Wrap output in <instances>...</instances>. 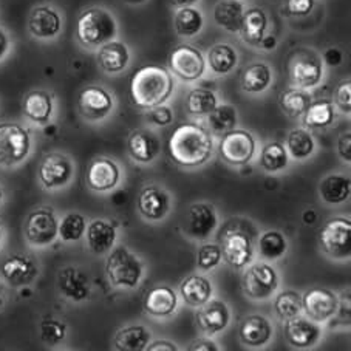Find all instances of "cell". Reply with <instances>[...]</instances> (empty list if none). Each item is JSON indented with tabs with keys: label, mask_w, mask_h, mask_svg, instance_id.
I'll return each mask as SVG.
<instances>
[{
	"label": "cell",
	"mask_w": 351,
	"mask_h": 351,
	"mask_svg": "<svg viewBox=\"0 0 351 351\" xmlns=\"http://www.w3.org/2000/svg\"><path fill=\"white\" fill-rule=\"evenodd\" d=\"M167 150L175 165L198 167L210 160L214 154V139L210 132L197 123L177 125L167 141Z\"/></svg>",
	"instance_id": "1"
},
{
	"label": "cell",
	"mask_w": 351,
	"mask_h": 351,
	"mask_svg": "<svg viewBox=\"0 0 351 351\" xmlns=\"http://www.w3.org/2000/svg\"><path fill=\"white\" fill-rule=\"evenodd\" d=\"M175 81L171 71L161 65H144L130 80L132 102L141 110L165 104L171 98Z\"/></svg>",
	"instance_id": "2"
},
{
	"label": "cell",
	"mask_w": 351,
	"mask_h": 351,
	"mask_svg": "<svg viewBox=\"0 0 351 351\" xmlns=\"http://www.w3.org/2000/svg\"><path fill=\"white\" fill-rule=\"evenodd\" d=\"M118 25L110 11L88 8L82 11L76 23V38L84 47L98 48L117 38Z\"/></svg>",
	"instance_id": "3"
},
{
	"label": "cell",
	"mask_w": 351,
	"mask_h": 351,
	"mask_svg": "<svg viewBox=\"0 0 351 351\" xmlns=\"http://www.w3.org/2000/svg\"><path fill=\"white\" fill-rule=\"evenodd\" d=\"M143 263L125 246H118L106 262V274L113 287L133 289L143 277Z\"/></svg>",
	"instance_id": "4"
},
{
	"label": "cell",
	"mask_w": 351,
	"mask_h": 351,
	"mask_svg": "<svg viewBox=\"0 0 351 351\" xmlns=\"http://www.w3.org/2000/svg\"><path fill=\"white\" fill-rule=\"evenodd\" d=\"M32 150V138L27 129L17 123L0 124V166L21 165Z\"/></svg>",
	"instance_id": "5"
},
{
	"label": "cell",
	"mask_w": 351,
	"mask_h": 351,
	"mask_svg": "<svg viewBox=\"0 0 351 351\" xmlns=\"http://www.w3.org/2000/svg\"><path fill=\"white\" fill-rule=\"evenodd\" d=\"M351 240V221L345 217H335L320 229L319 243L322 251L331 258H348Z\"/></svg>",
	"instance_id": "6"
},
{
	"label": "cell",
	"mask_w": 351,
	"mask_h": 351,
	"mask_svg": "<svg viewBox=\"0 0 351 351\" xmlns=\"http://www.w3.org/2000/svg\"><path fill=\"white\" fill-rule=\"evenodd\" d=\"M278 276L271 265L256 263L250 266L241 278V289L252 300H266L276 293Z\"/></svg>",
	"instance_id": "7"
},
{
	"label": "cell",
	"mask_w": 351,
	"mask_h": 351,
	"mask_svg": "<svg viewBox=\"0 0 351 351\" xmlns=\"http://www.w3.org/2000/svg\"><path fill=\"white\" fill-rule=\"evenodd\" d=\"M220 155L228 165H247L256 155V139L247 130L232 129L223 133L220 141Z\"/></svg>",
	"instance_id": "8"
},
{
	"label": "cell",
	"mask_w": 351,
	"mask_h": 351,
	"mask_svg": "<svg viewBox=\"0 0 351 351\" xmlns=\"http://www.w3.org/2000/svg\"><path fill=\"white\" fill-rule=\"evenodd\" d=\"M169 66H171L172 73L178 76L180 80L192 82L204 75L206 59L198 48L183 44L172 50L171 56H169Z\"/></svg>",
	"instance_id": "9"
},
{
	"label": "cell",
	"mask_w": 351,
	"mask_h": 351,
	"mask_svg": "<svg viewBox=\"0 0 351 351\" xmlns=\"http://www.w3.org/2000/svg\"><path fill=\"white\" fill-rule=\"evenodd\" d=\"M59 223L50 208L33 210L25 221V237L34 246L51 245L58 237Z\"/></svg>",
	"instance_id": "10"
},
{
	"label": "cell",
	"mask_w": 351,
	"mask_h": 351,
	"mask_svg": "<svg viewBox=\"0 0 351 351\" xmlns=\"http://www.w3.org/2000/svg\"><path fill=\"white\" fill-rule=\"evenodd\" d=\"M75 166L69 156L62 154H48L39 165V180L45 189H59L73 178Z\"/></svg>",
	"instance_id": "11"
},
{
	"label": "cell",
	"mask_w": 351,
	"mask_h": 351,
	"mask_svg": "<svg viewBox=\"0 0 351 351\" xmlns=\"http://www.w3.org/2000/svg\"><path fill=\"white\" fill-rule=\"evenodd\" d=\"M339 310L337 295L326 288H311L302 295V311L314 322L330 320Z\"/></svg>",
	"instance_id": "12"
},
{
	"label": "cell",
	"mask_w": 351,
	"mask_h": 351,
	"mask_svg": "<svg viewBox=\"0 0 351 351\" xmlns=\"http://www.w3.org/2000/svg\"><path fill=\"white\" fill-rule=\"evenodd\" d=\"M221 258L235 269L246 268L252 262L254 247L251 237L243 231H228L221 239Z\"/></svg>",
	"instance_id": "13"
},
{
	"label": "cell",
	"mask_w": 351,
	"mask_h": 351,
	"mask_svg": "<svg viewBox=\"0 0 351 351\" xmlns=\"http://www.w3.org/2000/svg\"><path fill=\"white\" fill-rule=\"evenodd\" d=\"M114 106L113 96L104 87L88 86L80 93L77 108L87 121H101L112 113Z\"/></svg>",
	"instance_id": "14"
},
{
	"label": "cell",
	"mask_w": 351,
	"mask_h": 351,
	"mask_svg": "<svg viewBox=\"0 0 351 351\" xmlns=\"http://www.w3.org/2000/svg\"><path fill=\"white\" fill-rule=\"evenodd\" d=\"M171 195L156 184L144 187L136 202L139 214L149 221H161L171 210Z\"/></svg>",
	"instance_id": "15"
},
{
	"label": "cell",
	"mask_w": 351,
	"mask_h": 351,
	"mask_svg": "<svg viewBox=\"0 0 351 351\" xmlns=\"http://www.w3.org/2000/svg\"><path fill=\"white\" fill-rule=\"evenodd\" d=\"M87 186L95 192H108L118 186L121 180V169L110 158L98 156L92 160L86 173Z\"/></svg>",
	"instance_id": "16"
},
{
	"label": "cell",
	"mask_w": 351,
	"mask_h": 351,
	"mask_svg": "<svg viewBox=\"0 0 351 351\" xmlns=\"http://www.w3.org/2000/svg\"><path fill=\"white\" fill-rule=\"evenodd\" d=\"M0 274L10 287L21 288L29 285L38 277V266L29 257L14 254L5 258L0 265Z\"/></svg>",
	"instance_id": "17"
},
{
	"label": "cell",
	"mask_w": 351,
	"mask_h": 351,
	"mask_svg": "<svg viewBox=\"0 0 351 351\" xmlns=\"http://www.w3.org/2000/svg\"><path fill=\"white\" fill-rule=\"evenodd\" d=\"M127 150L133 161L139 165H150L161 152V143L154 132L147 129L133 130L127 139Z\"/></svg>",
	"instance_id": "18"
},
{
	"label": "cell",
	"mask_w": 351,
	"mask_h": 351,
	"mask_svg": "<svg viewBox=\"0 0 351 351\" xmlns=\"http://www.w3.org/2000/svg\"><path fill=\"white\" fill-rule=\"evenodd\" d=\"M283 328H285L287 341L295 348L314 347L322 336V328L319 324L308 317H300V314L287 319Z\"/></svg>",
	"instance_id": "19"
},
{
	"label": "cell",
	"mask_w": 351,
	"mask_h": 351,
	"mask_svg": "<svg viewBox=\"0 0 351 351\" xmlns=\"http://www.w3.org/2000/svg\"><path fill=\"white\" fill-rule=\"evenodd\" d=\"M217 225H219V219H217L213 204L195 203L191 206L189 214H187L186 231L192 239L206 240L215 231Z\"/></svg>",
	"instance_id": "20"
},
{
	"label": "cell",
	"mask_w": 351,
	"mask_h": 351,
	"mask_svg": "<svg viewBox=\"0 0 351 351\" xmlns=\"http://www.w3.org/2000/svg\"><path fill=\"white\" fill-rule=\"evenodd\" d=\"M231 320L229 308L221 300H208L197 311V324L204 335L214 336L223 331Z\"/></svg>",
	"instance_id": "21"
},
{
	"label": "cell",
	"mask_w": 351,
	"mask_h": 351,
	"mask_svg": "<svg viewBox=\"0 0 351 351\" xmlns=\"http://www.w3.org/2000/svg\"><path fill=\"white\" fill-rule=\"evenodd\" d=\"M58 288L64 298L82 302L90 298V280L76 266H65L58 276Z\"/></svg>",
	"instance_id": "22"
},
{
	"label": "cell",
	"mask_w": 351,
	"mask_h": 351,
	"mask_svg": "<svg viewBox=\"0 0 351 351\" xmlns=\"http://www.w3.org/2000/svg\"><path fill=\"white\" fill-rule=\"evenodd\" d=\"M28 29L38 39H53L62 29V19L56 10L36 7L28 19Z\"/></svg>",
	"instance_id": "23"
},
{
	"label": "cell",
	"mask_w": 351,
	"mask_h": 351,
	"mask_svg": "<svg viewBox=\"0 0 351 351\" xmlns=\"http://www.w3.org/2000/svg\"><path fill=\"white\" fill-rule=\"evenodd\" d=\"M240 341L246 347L260 348L268 343L272 337V325L260 314H252L243 319L239 330Z\"/></svg>",
	"instance_id": "24"
},
{
	"label": "cell",
	"mask_w": 351,
	"mask_h": 351,
	"mask_svg": "<svg viewBox=\"0 0 351 351\" xmlns=\"http://www.w3.org/2000/svg\"><path fill=\"white\" fill-rule=\"evenodd\" d=\"M178 305V298L171 287L160 285L150 289L144 299V310L150 316L167 317L175 313Z\"/></svg>",
	"instance_id": "25"
},
{
	"label": "cell",
	"mask_w": 351,
	"mask_h": 351,
	"mask_svg": "<svg viewBox=\"0 0 351 351\" xmlns=\"http://www.w3.org/2000/svg\"><path fill=\"white\" fill-rule=\"evenodd\" d=\"M87 245L95 254H106L113 247L117 241V228L107 220L96 219L86 228Z\"/></svg>",
	"instance_id": "26"
},
{
	"label": "cell",
	"mask_w": 351,
	"mask_h": 351,
	"mask_svg": "<svg viewBox=\"0 0 351 351\" xmlns=\"http://www.w3.org/2000/svg\"><path fill=\"white\" fill-rule=\"evenodd\" d=\"M130 60V53L123 42L110 40L99 47L98 64L106 73L117 75L127 69Z\"/></svg>",
	"instance_id": "27"
},
{
	"label": "cell",
	"mask_w": 351,
	"mask_h": 351,
	"mask_svg": "<svg viewBox=\"0 0 351 351\" xmlns=\"http://www.w3.org/2000/svg\"><path fill=\"white\" fill-rule=\"evenodd\" d=\"M289 75L299 88H313L322 81V64L316 58L302 56L291 64Z\"/></svg>",
	"instance_id": "28"
},
{
	"label": "cell",
	"mask_w": 351,
	"mask_h": 351,
	"mask_svg": "<svg viewBox=\"0 0 351 351\" xmlns=\"http://www.w3.org/2000/svg\"><path fill=\"white\" fill-rule=\"evenodd\" d=\"M53 96L44 90H34L23 99V113L36 124H48L53 117Z\"/></svg>",
	"instance_id": "29"
},
{
	"label": "cell",
	"mask_w": 351,
	"mask_h": 351,
	"mask_svg": "<svg viewBox=\"0 0 351 351\" xmlns=\"http://www.w3.org/2000/svg\"><path fill=\"white\" fill-rule=\"evenodd\" d=\"M180 294L187 305L198 308L213 298V283L203 276H189L181 282Z\"/></svg>",
	"instance_id": "30"
},
{
	"label": "cell",
	"mask_w": 351,
	"mask_h": 351,
	"mask_svg": "<svg viewBox=\"0 0 351 351\" xmlns=\"http://www.w3.org/2000/svg\"><path fill=\"white\" fill-rule=\"evenodd\" d=\"M268 28V16L262 8H250L245 11L243 22H241L240 34L246 44L252 47H258L260 40L263 39Z\"/></svg>",
	"instance_id": "31"
},
{
	"label": "cell",
	"mask_w": 351,
	"mask_h": 351,
	"mask_svg": "<svg viewBox=\"0 0 351 351\" xmlns=\"http://www.w3.org/2000/svg\"><path fill=\"white\" fill-rule=\"evenodd\" d=\"M245 7L240 0H221L214 8V19L217 25L229 33H239L243 22Z\"/></svg>",
	"instance_id": "32"
},
{
	"label": "cell",
	"mask_w": 351,
	"mask_h": 351,
	"mask_svg": "<svg viewBox=\"0 0 351 351\" xmlns=\"http://www.w3.org/2000/svg\"><path fill=\"white\" fill-rule=\"evenodd\" d=\"M319 193L325 203L341 204L350 198L351 181L345 175L331 173L320 181Z\"/></svg>",
	"instance_id": "33"
},
{
	"label": "cell",
	"mask_w": 351,
	"mask_h": 351,
	"mask_svg": "<svg viewBox=\"0 0 351 351\" xmlns=\"http://www.w3.org/2000/svg\"><path fill=\"white\" fill-rule=\"evenodd\" d=\"M150 342V331L143 325H132L119 330L113 339L114 348L119 351H143Z\"/></svg>",
	"instance_id": "34"
},
{
	"label": "cell",
	"mask_w": 351,
	"mask_h": 351,
	"mask_svg": "<svg viewBox=\"0 0 351 351\" xmlns=\"http://www.w3.org/2000/svg\"><path fill=\"white\" fill-rule=\"evenodd\" d=\"M272 73L271 69L263 62H254L246 66L241 75V88L246 93H262L271 86Z\"/></svg>",
	"instance_id": "35"
},
{
	"label": "cell",
	"mask_w": 351,
	"mask_h": 351,
	"mask_svg": "<svg viewBox=\"0 0 351 351\" xmlns=\"http://www.w3.org/2000/svg\"><path fill=\"white\" fill-rule=\"evenodd\" d=\"M217 106H219L217 95L208 88H193L184 102L186 112L192 117H208Z\"/></svg>",
	"instance_id": "36"
},
{
	"label": "cell",
	"mask_w": 351,
	"mask_h": 351,
	"mask_svg": "<svg viewBox=\"0 0 351 351\" xmlns=\"http://www.w3.org/2000/svg\"><path fill=\"white\" fill-rule=\"evenodd\" d=\"M237 51L228 44H217L209 50L208 62L215 75H228L237 65Z\"/></svg>",
	"instance_id": "37"
},
{
	"label": "cell",
	"mask_w": 351,
	"mask_h": 351,
	"mask_svg": "<svg viewBox=\"0 0 351 351\" xmlns=\"http://www.w3.org/2000/svg\"><path fill=\"white\" fill-rule=\"evenodd\" d=\"M336 118L335 104L328 99L311 102L304 113V124L310 129H324L328 127Z\"/></svg>",
	"instance_id": "38"
},
{
	"label": "cell",
	"mask_w": 351,
	"mask_h": 351,
	"mask_svg": "<svg viewBox=\"0 0 351 351\" xmlns=\"http://www.w3.org/2000/svg\"><path fill=\"white\" fill-rule=\"evenodd\" d=\"M175 32L183 38H193L197 36L204 25L203 14L197 8L183 7L175 14Z\"/></svg>",
	"instance_id": "39"
},
{
	"label": "cell",
	"mask_w": 351,
	"mask_h": 351,
	"mask_svg": "<svg viewBox=\"0 0 351 351\" xmlns=\"http://www.w3.org/2000/svg\"><path fill=\"white\" fill-rule=\"evenodd\" d=\"M311 102V95L305 92V88H289L280 95V107L291 118L302 117Z\"/></svg>",
	"instance_id": "40"
},
{
	"label": "cell",
	"mask_w": 351,
	"mask_h": 351,
	"mask_svg": "<svg viewBox=\"0 0 351 351\" xmlns=\"http://www.w3.org/2000/svg\"><path fill=\"white\" fill-rule=\"evenodd\" d=\"M287 149L295 160H305L311 156L314 149H316V143L311 133L305 129H294L289 132L287 138Z\"/></svg>",
	"instance_id": "41"
},
{
	"label": "cell",
	"mask_w": 351,
	"mask_h": 351,
	"mask_svg": "<svg viewBox=\"0 0 351 351\" xmlns=\"http://www.w3.org/2000/svg\"><path fill=\"white\" fill-rule=\"evenodd\" d=\"M260 165L266 172L276 173L288 166V150L280 143L266 144L260 155Z\"/></svg>",
	"instance_id": "42"
},
{
	"label": "cell",
	"mask_w": 351,
	"mask_h": 351,
	"mask_svg": "<svg viewBox=\"0 0 351 351\" xmlns=\"http://www.w3.org/2000/svg\"><path fill=\"white\" fill-rule=\"evenodd\" d=\"M288 250L287 239L278 231H266L258 239V252L266 260H278Z\"/></svg>",
	"instance_id": "43"
},
{
	"label": "cell",
	"mask_w": 351,
	"mask_h": 351,
	"mask_svg": "<svg viewBox=\"0 0 351 351\" xmlns=\"http://www.w3.org/2000/svg\"><path fill=\"white\" fill-rule=\"evenodd\" d=\"M208 118L209 127L215 133H226L235 129V124H237V110H235V107L229 104H221L217 106L214 110L208 114Z\"/></svg>",
	"instance_id": "44"
},
{
	"label": "cell",
	"mask_w": 351,
	"mask_h": 351,
	"mask_svg": "<svg viewBox=\"0 0 351 351\" xmlns=\"http://www.w3.org/2000/svg\"><path fill=\"white\" fill-rule=\"evenodd\" d=\"M274 310L278 319L287 320L302 313V295L291 289L277 294L274 300Z\"/></svg>",
	"instance_id": "45"
},
{
	"label": "cell",
	"mask_w": 351,
	"mask_h": 351,
	"mask_svg": "<svg viewBox=\"0 0 351 351\" xmlns=\"http://www.w3.org/2000/svg\"><path fill=\"white\" fill-rule=\"evenodd\" d=\"M86 219L81 214L71 213L65 215L62 221L59 223L58 228V235L62 241L66 243H71V241H77L82 239V235L86 234Z\"/></svg>",
	"instance_id": "46"
},
{
	"label": "cell",
	"mask_w": 351,
	"mask_h": 351,
	"mask_svg": "<svg viewBox=\"0 0 351 351\" xmlns=\"http://www.w3.org/2000/svg\"><path fill=\"white\" fill-rule=\"evenodd\" d=\"M40 341L47 345H58L66 336V325L58 319H45L39 325Z\"/></svg>",
	"instance_id": "47"
},
{
	"label": "cell",
	"mask_w": 351,
	"mask_h": 351,
	"mask_svg": "<svg viewBox=\"0 0 351 351\" xmlns=\"http://www.w3.org/2000/svg\"><path fill=\"white\" fill-rule=\"evenodd\" d=\"M221 262V250L219 245L206 243L198 250L197 266L202 271H210L217 268Z\"/></svg>",
	"instance_id": "48"
},
{
	"label": "cell",
	"mask_w": 351,
	"mask_h": 351,
	"mask_svg": "<svg viewBox=\"0 0 351 351\" xmlns=\"http://www.w3.org/2000/svg\"><path fill=\"white\" fill-rule=\"evenodd\" d=\"M146 118L150 124H154L156 127H166L169 124H172L173 112L171 107L161 104L154 108H149Z\"/></svg>",
	"instance_id": "49"
},
{
	"label": "cell",
	"mask_w": 351,
	"mask_h": 351,
	"mask_svg": "<svg viewBox=\"0 0 351 351\" xmlns=\"http://www.w3.org/2000/svg\"><path fill=\"white\" fill-rule=\"evenodd\" d=\"M335 102L343 113L351 112V80L350 77H347V80L342 81L336 87Z\"/></svg>",
	"instance_id": "50"
},
{
	"label": "cell",
	"mask_w": 351,
	"mask_h": 351,
	"mask_svg": "<svg viewBox=\"0 0 351 351\" xmlns=\"http://www.w3.org/2000/svg\"><path fill=\"white\" fill-rule=\"evenodd\" d=\"M314 8V0H287L285 11L288 16H306Z\"/></svg>",
	"instance_id": "51"
},
{
	"label": "cell",
	"mask_w": 351,
	"mask_h": 351,
	"mask_svg": "<svg viewBox=\"0 0 351 351\" xmlns=\"http://www.w3.org/2000/svg\"><path fill=\"white\" fill-rule=\"evenodd\" d=\"M337 152L341 155L343 161L350 162L351 161V133L350 130L343 132L341 136H339L337 141Z\"/></svg>",
	"instance_id": "52"
},
{
	"label": "cell",
	"mask_w": 351,
	"mask_h": 351,
	"mask_svg": "<svg viewBox=\"0 0 351 351\" xmlns=\"http://www.w3.org/2000/svg\"><path fill=\"white\" fill-rule=\"evenodd\" d=\"M219 350L220 348L217 347L215 342L204 337L195 339V341H192L189 343V347H187V351H219Z\"/></svg>",
	"instance_id": "53"
},
{
	"label": "cell",
	"mask_w": 351,
	"mask_h": 351,
	"mask_svg": "<svg viewBox=\"0 0 351 351\" xmlns=\"http://www.w3.org/2000/svg\"><path fill=\"white\" fill-rule=\"evenodd\" d=\"M342 60H343V54H342L341 50H339V48H332L331 47V48H328V50L324 53V62L326 65L337 66V65L342 64Z\"/></svg>",
	"instance_id": "54"
},
{
	"label": "cell",
	"mask_w": 351,
	"mask_h": 351,
	"mask_svg": "<svg viewBox=\"0 0 351 351\" xmlns=\"http://www.w3.org/2000/svg\"><path fill=\"white\" fill-rule=\"evenodd\" d=\"M147 351H160V350H166V351H177L178 347L171 341H155L152 343H147L146 347Z\"/></svg>",
	"instance_id": "55"
},
{
	"label": "cell",
	"mask_w": 351,
	"mask_h": 351,
	"mask_svg": "<svg viewBox=\"0 0 351 351\" xmlns=\"http://www.w3.org/2000/svg\"><path fill=\"white\" fill-rule=\"evenodd\" d=\"M8 50H10V39L7 33L0 28V60L5 58V54L8 53Z\"/></svg>",
	"instance_id": "56"
},
{
	"label": "cell",
	"mask_w": 351,
	"mask_h": 351,
	"mask_svg": "<svg viewBox=\"0 0 351 351\" xmlns=\"http://www.w3.org/2000/svg\"><path fill=\"white\" fill-rule=\"evenodd\" d=\"M258 47L260 48H263V50H266V51H269V50H274V48L277 47V39L274 38V36H263V39L260 40V44H258Z\"/></svg>",
	"instance_id": "57"
},
{
	"label": "cell",
	"mask_w": 351,
	"mask_h": 351,
	"mask_svg": "<svg viewBox=\"0 0 351 351\" xmlns=\"http://www.w3.org/2000/svg\"><path fill=\"white\" fill-rule=\"evenodd\" d=\"M302 221L308 226H313L314 223L317 221V213L314 209H306L304 214H302Z\"/></svg>",
	"instance_id": "58"
},
{
	"label": "cell",
	"mask_w": 351,
	"mask_h": 351,
	"mask_svg": "<svg viewBox=\"0 0 351 351\" xmlns=\"http://www.w3.org/2000/svg\"><path fill=\"white\" fill-rule=\"evenodd\" d=\"M169 2H171L173 7L183 8V7H192V5L198 2V0H169Z\"/></svg>",
	"instance_id": "59"
},
{
	"label": "cell",
	"mask_w": 351,
	"mask_h": 351,
	"mask_svg": "<svg viewBox=\"0 0 351 351\" xmlns=\"http://www.w3.org/2000/svg\"><path fill=\"white\" fill-rule=\"evenodd\" d=\"M127 3H143L144 0H125Z\"/></svg>",
	"instance_id": "60"
},
{
	"label": "cell",
	"mask_w": 351,
	"mask_h": 351,
	"mask_svg": "<svg viewBox=\"0 0 351 351\" xmlns=\"http://www.w3.org/2000/svg\"><path fill=\"white\" fill-rule=\"evenodd\" d=\"M2 202H3V191L2 187H0V204H2Z\"/></svg>",
	"instance_id": "61"
},
{
	"label": "cell",
	"mask_w": 351,
	"mask_h": 351,
	"mask_svg": "<svg viewBox=\"0 0 351 351\" xmlns=\"http://www.w3.org/2000/svg\"><path fill=\"white\" fill-rule=\"evenodd\" d=\"M0 241H2V229H0Z\"/></svg>",
	"instance_id": "62"
},
{
	"label": "cell",
	"mask_w": 351,
	"mask_h": 351,
	"mask_svg": "<svg viewBox=\"0 0 351 351\" xmlns=\"http://www.w3.org/2000/svg\"><path fill=\"white\" fill-rule=\"evenodd\" d=\"M3 305V300H2V298H0V306H2Z\"/></svg>",
	"instance_id": "63"
}]
</instances>
